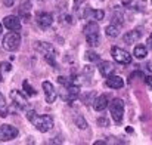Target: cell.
Here are the masks:
<instances>
[{
    "mask_svg": "<svg viewBox=\"0 0 152 145\" xmlns=\"http://www.w3.org/2000/svg\"><path fill=\"white\" fill-rule=\"evenodd\" d=\"M27 119L40 132H49L52 127H53V119H52L50 116H39L36 111L30 110V111H27Z\"/></svg>",
    "mask_w": 152,
    "mask_h": 145,
    "instance_id": "1",
    "label": "cell"
},
{
    "mask_svg": "<svg viewBox=\"0 0 152 145\" xmlns=\"http://www.w3.org/2000/svg\"><path fill=\"white\" fill-rule=\"evenodd\" d=\"M84 36H86V40L87 43L95 48L99 45V27H98V22L95 21H90L86 27H84Z\"/></svg>",
    "mask_w": 152,
    "mask_h": 145,
    "instance_id": "2",
    "label": "cell"
},
{
    "mask_svg": "<svg viewBox=\"0 0 152 145\" xmlns=\"http://www.w3.org/2000/svg\"><path fill=\"white\" fill-rule=\"evenodd\" d=\"M109 110H111V116L114 119L115 123H121L123 116H124V102L120 98H115L111 104H109Z\"/></svg>",
    "mask_w": 152,
    "mask_h": 145,
    "instance_id": "3",
    "label": "cell"
},
{
    "mask_svg": "<svg viewBox=\"0 0 152 145\" xmlns=\"http://www.w3.org/2000/svg\"><path fill=\"white\" fill-rule=\"evenodd\" d=\"M21 45V37L16 31H12V33H7L4 37H3V48L9 52H13L19 48Z\"/></svg>",
    "mask_w": 152,
    "mask_h": 145,
    "instance_id": "4",
    "label": "cell"
},
{
    "mask_svg": "<svg viewBox=\"0 0 152 145\" xmlns=\"http://www.w3.org/2000/svg\"><path fill=\"white\" fill-rule=\"evenodd\" d=\"M34 48L37 49L50 64H53V56L56 55V50H55V48L52 46L50 43H46V42H36V43H34Z\"/></svg>",
    "mask_w": 152,
    "mask_h": 145,
    "instance_id": "5",
    "label": "cell"
},
{
    "mask_svg": "<svg viewBox=\"0 0 152 145\" xmlns=\"http://www.w3.org/2000/svg\"><path fill=\"white\" fill-rule=\"evenodd\" d=\"M111 55H112V58L115 59V62H118V64H130V62H132L130 53L121 48H115V46H114V48L111 49Z\"/></svg>",
    "mask_w": 152,
    "mask_h": 145,
    "instance_id": "6",
    "label": "cell"
},
{
    "mask_svg": "<svg viewBox=\"0 0 152 145\" xmlns=\"http://www.w3.org/2000/svg\"><path fill=\"white\" fill-rule=\"evenodd\" d=\"M18 136V129L10 126V124H3L0 126V141H12Z\"/></svg>",
    "mask_w": 152,
    "mask_h": 145,
    "instance_id": "7",
    "label": "cell"
},
{
    "mask_svg": "<svg viewBox=\"0 0 152 145\" xmlns=\"http://www.w3.org/2000/svg\"><path fill=\"white\" fill-rule=\"evenodd\" d=\"M3 25L7 28V30H10V31H21V19L18 18V16H15V15H9V16H6L4 19H3Z\"/></svg>",
    "mask_w": 152,
    "mask_h": 145,
    "instance_id": "8",
    "label": "cell"
},
{
    "mask_svg": "<svg viewBox=\"0 0 152 145\" xmlns=\"http://www.w3.org/2000/svg\"><path fill=\"white\" fill-rule=\"evenodd\" d=\"M36 21H37L39 27H42V28H48V27H50L52 22H53V16H52L49 12H40V13H37Z\"/></svg>",
    "mask_w": 152,
    "mask_h": 145,
    "instance_id": "9",
    "label": "cell"
},
{
    "mask_svg": "<svg viewBox=\"0 0 152 145\" xmlns=\"http://www.w3.org/2000/svg\"><path fill=\"white\" fill-rule=\"evenodd\" d=\"M43 91H45V96H46V101L52 104V102H55L56 101V89H55V86L52 85L50 82H43Z\"/></svg>",
    "mask_w": 152,
    "mask_h": 145,
    "instance_id": "10",
    "label": "cell"
},
{
    "mask_svg": "<svg viewBox=\"0 0 152 145\" xmlns=\"http://www.w3.org/2000/svg\"><path fill=\"white\" fill-rule=\"evenodd\" d=\"M78 96H80V88L75 86V85H68V88H66V93H65L64 99L68 101V102H74Z\"/></svg>",
    "mask_w": 152,
    "mask_h": 145,
    "instance_id": "11",
    "label": "cell"
},
{
    "mask_svg": "<svg viewBox=\"0 0 152 145\" xmlns=\"http://www.w3.org/2000/svg\"><path fill=\"white\" fill-rule=\"evenodd\" d=\"M10 98H12V101H13L19 108H27V107H28L27 98L24 96L19 91H12V92H10Z\"/></svg>",
    "mask_w": 152,
    "mask_h": 145,
    "instance_id": "12",
    "label": "cell"
},
{
    "mask_svg": "<svg viewBox=\"0 0 152 145\" xmlns=\"http://www.w3.org/2000/svg\"><path fill=\"white\" fill-rule=\"evenodd\" d=\"M99 71H101L102 76L109 77V76H112V74H114V71H115V65H114L112 62L103 61V62L99 64Z\"/></svg>",
    "mask_w": 152,
    "mask_h": 145,
    "instance_id": "13",
    "label": "cell"
},
{
    "mask_svg": "<svg viewBox=\"0 0 152 145\" xmlns=\"http://www.w3.org/2000/svg\"><path fill=\"white\" fill-rule=\"evenodd\" d=\"M108 80H106V85L111 88V89H121L123 86H124V80L121 79V77H118V76H109V77H106Z\"/></svg>",
    "mask_w": 152,
    "mask_h": 145,
    "instance_id": "14",
    "label": "cell"
},
{
    "mask_svg": "<svg viewBox=\"0 0 152 145\" xmlns=\"http://www.w3.org/2000/svg\"><path fill=\"white\" fill-rule=\"evenodd\" d=\"M140 37H142L140 31H137V30H133V31H129V33H126V34H124V37H123V40H124L127 45H133V43L139 42V39H140Z\"/></svg>",
    "mask_w": 152,
    "mask_h": 145,
    "instance_id": "15",
    "label": "cell"
},
{
    "mask_svg": "<svg viewBox=\"0 0 152 145\" xmlns=\"http://www.w3.org/2000/svg\"><path fill=\"white\" fill-rule=\"evenodd\" d=\"M108 105H109V99H108L106 95H102V96H99L93 102V108H95L96 111H103Z\"/></svg>",
    "mask_w": 152,
    "mask_h": 145,
    "instance_id": "16",
    "label": "cell"
},
{
    "mask_svg": "<svg viewBox=\"0 0 152 145\" xmlns=\"http://www.w3.org/2000/svg\"><path fill=\"white\" fill-rule=\"evenodd\" d=\"M126 6L129 9H134V10H145L146 7V1L145 0H129L126 3Z\"/></svg>",
    "mask_w": 152,
    "mask_h": 145,
    "instance_id": "17",
    "label": "cell"
},
{
    "mask_svg": "<svg viewBox=\"0 0 152 145\" xmlns=\"http://www.w3.org/2000/svg\"><path fill=\"white\" fill-rule=\"evenodd\" d=\"M12 70V65L9 62H0V82L4 80L6 74H9Z\"/></svg>",
    "mask_w": 152,
    "mask_h": 145,
    "instance_id": "18",
    "label": "cell"
},
{
    "mask_svg": "<svg viewBox=\"0 0 152 145\" xmlns=\"http://www.w3.org/2000/svg\"><path fill=\"white\" fill-rule=\"evenodd\" d=\"M146 55H148V49H146V46L139 45V46L134 48V56H136L137 59H143Z\"/></svg>",
    "mask_w": 152,
    "mask_h": 145,
    "instance_id": "19",
    "label": "cell"
},
{
    "mask_svg": "<svg viewBox=\"0 0 152 145\" xmlns=\"http://www.w3.org/2000/svg\"><path fill=\"white\" fill-rule=\"evenodd\" d=\"M105 33H106L108 37H118V34H120V28L115 27V25H108V27L105 28Z\"/></svg>",
    "mask_w": 152,
    "mask_h": 145,
    "instance_id": "20",
    "label": "cell"
},
{
    "mask_svg": "<svg viewBox=\"0 0 152 145\" xmlns=\"http://www.w3.org/2000/svg\"><path fill=\"white\" fill-rule=\"evenodd\" d=\"M22 89H24V92H25V95H27V96H34V95H36V91L30 86L28 80H25V82L22 83Z\"/></svg>",
    "mask_w": 152,
    "mask_h": 145,
    "instance_id": "21",
    "label": "cell"
},
{
    "mask_svg": "<svg viewBox=\"0 0 152 145\" xmlns=\"http://www.w3.org/2000/svg\"><path fill=\"white\" fill-rule=\"evenodd\" d=\"M6 116H7V105L3 95L0 93V117H6Z\"/></svg>",
    "mask_w": 152,
    "mask_h": 145,
    "instance_id": "22",
    "label": "cell"
},
{
    "mask_svg": "<svg viewBox=\"0 0 152 145\" xmlns=\"http://www.w3.org/2000/svg\"><path fill=\"white\" fill-rule=\"evenodd\" d=\"M74 123L77 124L78 129H86V127H87V123H86V120H84L81 116H75V117H74Z\"/></svg>",
    "mask_w": 152,
    "mask_h": 145,
    "instance_id": "23",
    "label": "cell"
},
{
    "mask_svg": "<svg viewBox=\"0 0 152 145\" xmlns=\"http://www.w3.org/2000/svg\"><path fill=\"white\" fill-rule=\"evenodd\" d=\"M86 58H87L89 61H98V59H99L98 53H95V52H90V50H87V52H86Z\"/></svg>",
    "mask_w": 152,
    "mask_h": 145,
    "instance_id": "24",
    "label": "cell"
},
{
    "mask_svg": "<svg viewBox=\"0 0 152 145\" xmlns=\"http://www.w3.org/2000/svg\"><path fill=\"white\" fill-rule=\"evenodd\" d=\"M98 124H99V126H108V124H109V121H108V119L101 117V119L98 120Z\"/></svg>",
    "mask_w": 152,
    "mask_h": 145,
    "instance_id": "25",
    "label": "cell"
},
{
    "mask_svg": "<svg viewBox=\"0 0 152 145\" xmlns=\"http://www.w3.org/2000/svg\"><path fill=\"white\" fill-rule=\"evenodd\" d=\"M145 82H146V85H148V86H151V88H152V76L145 77Z\"/></svg>",
    "mask_w": 152,
    "mask_h": 145,
    "instance_id": "26",
    "label": "cell"
},
{
    "mask_svg": "<svg viewBox=\"0 0 152 145\" xmlns=\"http://www.w3.org/2000/svg\"><path fill=\"white\" fill-rule=\"evenodd\" d=\"M148 46L152 49V34L149 36V37H148Z\"/></svg>",
    "mask_w": 152,
    "mask_h": 145,
    "instance_id": "27",
    "label": "cell"
},
{
    "mask_svg": "<svg viewBox=\"0 0 152 145\" xmlns=\"http://www.w3.org/2000/svg\"><path fill=\"white\" fill-rule=\"evenodd\" d=\"M12 3H13V0H4V4H6V6H10Z\"/></svg>",
    "mask_w": 152,
    "mask_h": 145,
    "instance_id": "28",
    "label": "cell"
},
{
    "mask_svg": "<svg viewBox=\"0 0 152 145\" xmlns=\"http://www.w3.org/2000/svg\"><path fill=\"white\" fill-rule=\"evenodd\" d=\"M148 70L152 73V62H149V64H148Z\"/></svg>",
    "mask_w": 152,
    "mask_h": 145,
    "instance_id": "29",
    "label": "cell"
},
{
    "mask_svg": "<svg viewBox=\"0 0 152 145\" xmlns=\"http://www.w3.org/2000/svg\"><path fill=\"white\" fill-rule=\"evenodd\" d=\"M102 144H105L103 141H98V142H95V145H102Z\"/></svg>",
    "mask_w": 152,
    "mask_h": 145,
    "instance_id": "30",
    "label": "cell"
},
{
    "mask_svg": "<svg viewBox=\"0 0 152 145\" xmlns=\"http://www.w3.org/2000/svg\"><path fill=\"white\" fill-rule=\"evenodd\" d=\"M0 34H1V24H0Z\"/></svg>",
    "mask_w": 152,
    "mask_h": 145,
    "instance_id": "31",
    "label": "cell"
}]
</instances>
